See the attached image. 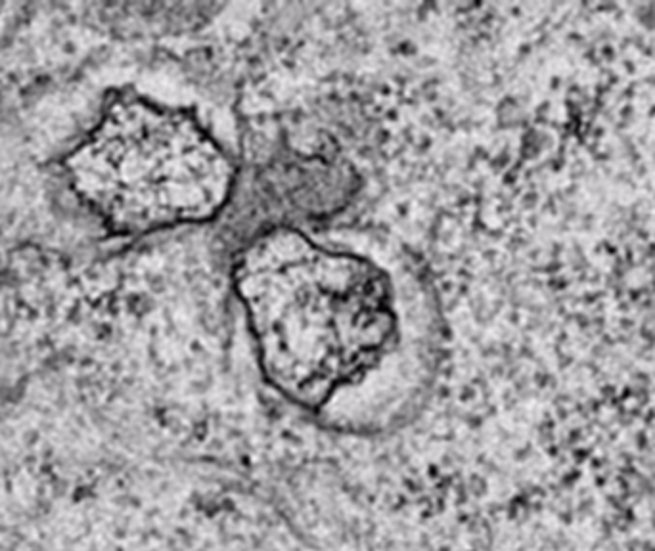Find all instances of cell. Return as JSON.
<instances>
[{"label":"cell","instance_id":"6da1fadb","mask_svg":"<svg viewBox=\"0 0 655 551\" xmlns=\"http://www.w3.org/2000/svg\"><path fill=\"white\" fill-rule=\"evenodd\" d=\"M232 282L267 381L311 412L401 353L403 287L359 253L278 226L236 249Z\"/></svg>","mask_w":655,"mask_h":551},{"label":"cell","instance_id":"7a4b0ae2","mask_svg":"<svg viewBox=\"0 0 655 551\" xmlns=\"http://www.w3.org/2000/svg\"><path fill=\"white\" fill-rule=\"evenodd\" d=\"M69 186L115 234L135 236L223 215L238 173L192 111L119 94L66 157Z\"/></svg>","mask_w":655,"mask_h":551},{"label":"cell","instance_id":"3957f363","mask_svg":"<svg viewBox=\"0 0 655 551\" xmlns=\"http://www.w3.org/2000/svg\"><path fill=\"white\" fill-rule=\"evenodd\" d=\"M259 207L236 217V230L261 209L255 236L278 226H290V219H317L339 211L357 190V175L353 169L324 159L297 157L265 167L257 180ZM253 236V238H255Z\"/></svg>","mask_w":655,"mask_h":551}]
</instances>
